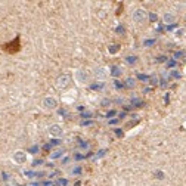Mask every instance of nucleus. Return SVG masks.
Returning <instances> with one entry per match:
<instances>
[{"label": "nucleus", "mask_w": 186, "mask_h": 186, "mask_svg": "<svg viewBox=\"0 0 186 186\" xmlns=\"http://www.w3.org/2000/svg\"><path fill=\"white\" fill-rule=\"evenodd\" d=\"M5 49L9 50V52H16L18 49H19V37H16V39L12 42V44H10V46H6Z\"/></svg>", "instance_id": "1"}, {"label": "nucleus", "mask_w": 186, "mask_h": 186, "mask_svg": "<svg viewBox=\"0 0 186 186\" xmlns=\"http://www.w3.org/2000/svg\"><path fill=\"white\" fill-rule=\"evenodd\" d=\"M13 160L16 161L18 164H22V162H25L27 157H25V154L24 152H16L15 155H13Z\"/></svg>", "instance_id": "2"}, {"label": "nucleus", "mask_w": 186, "mask_h": 186, "mask_svg": "<svg viewBox=\"0 0 186 186\" xmlns=\"http://www.w3.org/2000/svg\"><path fill=\"white\" fill-rule=\"evenodd\" d=\"M44 106L46 108H55L56 106V101L53 98H46L44 99Z\"/></svg>", "instance_id": "3"}, {"label": "nucleus", "mask_w": 186, "mask_h": 186, "mask_svg": "<svg viewBox=\"0 0 186 186\" xmlns=\"http://www.w3.org/2000/svg\"><path fill=\"white\" fill-rule=\"evenodd\" d=\"M50 135L52 136H61L62 135V130L59 126H52L50 127Z\"/></svg>", "instance_id": "4"}, {"label": "nucleus", "mask_w": 186, "mask_h": 186, "mask_svg": "<svg viewBox=\"0 0 186 186\" xmlns=\"http://www.w3.org/2000/svg\"><path fill=\"white\" fill-rule=\"evenodd\" d=\"M68 81H69V77L68 76H61L59 80H58V84H59L61 87H64V86L68 84Z\"/></svg>", "instance_id": "5"}, {"label": "nucleus", "mask_w": 186, "mask_h": 186, "mask_svg": "<svg viewBox=\"0 0 186 186\" xmlns=\"http://www.w3.org/2000/svg\"><path fill=\"white\" fill-rule=\"evenodd\" d=\"M143 18H145V13L142 12V10H137V12L135 13V19H136V21H142Z\"/></svg>", "instance_id": "6"}, {"label": "nucleus", "mask_w": 186, "mask_h": 186, "mask_svg": "<svg viewBox=\"0 0 186 186\" xmlns=\"http://www.w3.org/2000/svg\"><path fill=\"white\" fill-rule=\"evenodd\" d=\"M118 49H120V46H118V44H115V46H111V47H109V52H111V53H114V52H117Z\"/></svg>", "instance_id": "7"}, {"label": "nucleus", "mask_w": 186, "mask_h": 186, "mask_svg": "<svg viewBox=\"0 0 186 186\" xmlns=\"http://www.w3.org/2000/svg\"><path fill=\"white\" fill-rule=\"evenodd\" d=\"M58 183H59V186H65L68 183V180H67V179H59V180H58Z\"/></svg>", "instance_id": "8"}, {"label": "nucleus", "mask_w": 186, "mask_h": 186, "mask_svg": "<svg viewBox=\"0 0 186 186\" xmlns=\"http://www.w3.org/2000/svg\"><path fill=\"white\" fill-rule=\"evenodd\" d=\"M80 173H81V167H76L72 170V174H80Z\"/></svg>", "instance_id": "9"}, {"label": "nucleus", "mask_w": 186, "mask_h": 186, "mask_svg": "<svg viewBox=\"0 0 186 186\" xmlns=\"http://www.w3.org/2000/svg\"><path fill=\"white\" fill-rule=\"evenodd\" d=\"M61 154H62V151H58V152H53V154H52V158H58V157H61Z\"/></svg>", "instance_id": "10"}, {"label": "nucleus", "mask_w": 186, "mask_h": 186, "mask_svg": "<svg viewBox=\"0 0 186 186\" xmlns=\"http://www.w3.org/2000/svg\"><path fill=\"white\" fill-rule=\"evenodd\" d=\"M103 87V84H93L92 86V89H102Z\"/></svg>", "instance_id": "11"}, {"label": "nucleus", "mask_w": 186, "mask_h": 186, "mask_svg": "<svg viewBox=\"0 0 186 186\" xmlns=\"http://www.w3.org/2000/svg\"><path fill=\"white\" fill-rule=\"evenodd\" d=\"M30 152H31V154H35V152H37V146H33V148L30 149Z\"/></svg>", "instance_id": "12"}, {"label": "nucleus", "mask_w": 186, "mask_h": 186, "mask_svg": "<svg viewBox=\"0 0 186 186\" xmlns=\"http://www.w3.org/2000/svg\"><path fill=\"white\" fill-rule=\"evenodd\" d=\"M112 115H115V111H109L108 112V117H112Z\"/></svg>", "instance_id": "13"}, {"label": "nucleus", "mask_w": 186, "mask_h": 186, "mask_svg": "<svg viewBox=\"0 0 186 186\" xmlns=\"http://www.w3.org/2000/svg\"><path fill=\"white\" fill-rule=\"evenodd\" d=\"M123 31H124V28H123V27H118V31H117V33H118V34H121Z\"/></svg>", "instance_id": "14"}, {"label": "nucleus", "mask_w": 186, "mask_h": 186, "mask_svg": "<svg viewBox=\"0 0 186 186\" xmlns=\"http://www.w3.org/2000/svg\"><path fill=\"white\" fill-rule=\"evenodd\" d=\"M165 21H173V16H169V15H167V16H165Z\"/></svg>", "instance_id": "15"}, {"label": "nucleus", "mask_w": 186, "mask_h": 186, "mask_svg": "<svg viewBox=\"0 0 186 186\" xmlns=\"http://www.w3.org/2000/svg\"><path fill=\"white\" fill-rule=\"evenodd\" d=\"M127 61H128V62H135V61H136V58H128Z\"/></svg>", "instance_id": "16"}, {"label": "nucleus", "mask_w": 186, "mask_h": 186, "mask_svg": "<svg viewBox=\"0 0 186 186\" xmlns=\"http://www.w3.org/2000/svg\"><path fill=\"white\" fill-rule=\"evenodd\" d=\"M0 182H2V173H0Z\"/></svg>", "instance_id": "17"}]
</instances>
